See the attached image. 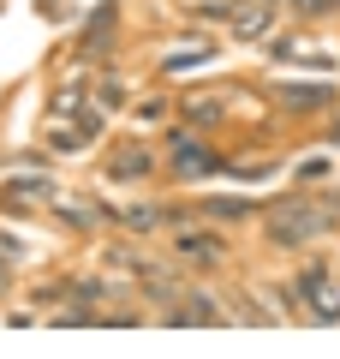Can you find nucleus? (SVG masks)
Returning a JSON list of instances; mask_svg holds the SVG:
<instances>
[{
    "label": "nucleus",
    "mask_w": 340,
    "mask_h": 359,
    "mask_svg": "<svg viewBox=\"0 0 340 359\" xmlns=\"http://www.w3.org/2000/svg\"><path fill=\"white\" fill-rule=\"evenodd\" d=\"M316 228H323V216H311V210H281V216L269 222V233H275V240H311Z\"/></svg>",
    "instance_id": "f257e3e1"
},
{
    "label": "nucleus",
    "mask_w": 340,
    "mask_h": 359,
    "mask_svg": "<svg viewBox=\"0 0 340 359\" xmlns=\"http://www.w3.org/2000/svg\"><path fill=\"white\" fill-rule=\"evenodd\" d=\"M173 156H179L173 168H179V174H185V180H197V174H215V156L203 150V144H179Z\"/></svg>",
    "instance_id": "f03ea898"
},
{
    "label": "nucleus",
    "mask_w": 340,
    "mask_h": 359,
    "mask_svg": "<svg viewBox=\"0 0 340 359\" xmlns=\"http://www.w3.org/2000/svg\"><path fill=\"white\" fill-rule=\"evenodd\" d=\"M328 90L323 84H287V108H323Z\"/></svg>",
    "instance_id": "7ed1b4c3"
},
{
    "label": "nucleus",
    "mask_w": 340,
    "mask_h": 359,
    "mask_svg": "<svg viewBox=\"0 0 340 359\" xmlns=\"http://www.w3.org/2000/svg\"><path fill=\"white\" fill-rule=\"evenodd\" d=\"M179 257H191V264H209V257H215V240H203V233H185V240H179Z\"/></svg>",
    "instance_id": "20e7f679"
},
{
    "label": "nucleus",
    "mask_w": 340,
    "mask_h": 359,
    "mask_svg": "<svg viewBox=\"0 0 340 359\" xmlns=\"http://www.w3.org/2000/svg\"><path fill=\"white\" fill-rule=\"evenodd\" d=\"M113 174H120V180L143 174V150H120V162H113Z\"/></svg>",
    "instance_id": "39448f33"
},
{
    "label": "nucleus",
    "mask_w": 340,
    "mask_h": 359,
    "mask_svg": "<svg viewBox=\"0 0 340 359\" xmlns=\"http://www.w3.org/2000/svg\"><path fill=\"white\" fill-rule=\"evenodd\" d=\"M6 192H13V198H36V192H48V180H13Z\"/></svg>",
    "instance_id": "423d86ee"
},
{
    "label": "nucleus",
    "mask_w": 340,
    "mask_h": 359,
    "mask_svg": "<svg viewBox=\"0 0 340 359\" xmlns=\"http://www.w3.org/2000/svg\"><path fill=\"white\" fill-rule=\"evenodd\" d=\"M263 25H269L263 13H245V18H239V36H257V30H263Z\"/></svg>",
    "instance_id": "0eeeda50"
},
{
    "label": "nucleus",
    "mask_w": 340,
    "mask_h": 359,
    "mask_svg": "<svg viewBox=\"0 0 340 359\" xmlns=\"http://www.w3.org/2000/svg\"><path fill=\"white\" fill-rule=\"evenodd\" d=\"M185 114H191V120H215V114H221V102H191Z\"/></svg>",
    "instance_id": "6e6552de"
},
{
    "label": "nucleus",
    "mask_w": 340,
    "mask_h": 359,
    "mask_svg": "<svg viewBox=\"0 0 340 359\" xmlns=\"http://www.w3.org/2000/svg\"><path fill=\"white\" fill-rule=\"evenodd\" d=\"M334 138H340V126H334Z\"/></svg>",
    "instance_id": "1a4fd4ad"
}]
</instances>
